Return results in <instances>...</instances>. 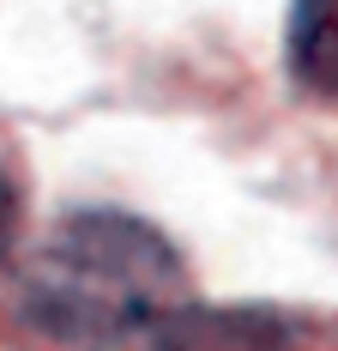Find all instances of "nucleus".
<instances>
[{"instance_id":"obj_1","label":"nucleus","mask_w":338,"mask_h":351,"mask_svg":"<svg viewBox=\"0 0 338 351\" xmlns=\"http://www.w3.org/2000/svg\"><path fill=\"white\" fill-rule=\"evenodd\" d=\"M187 309L181 261L133 218H67L18 279V315L55 351H164Z\"/></svg>"},{"instance_id":"obj_3","label":"nucleus","mask_w":338,"mask_h":351,"mask_svg":"<svg viewBox=\"0 0 338 351\" xmlns=\"http://www.w3.org/2000/svg\"><path fill=\"white\" fill-rule=\"evenodd\" d=\"M290 73L302 91L338 104V0L290 6Z\"/></svg>"},{"instance_id":"obj_4","label":"nucleus","mask_w":338,"mask_h":351,"mask_svg":"<svg viewBox=\"0 0 338 351\" xmlns=\"http://www.w3.org/2000/svg\"><path fill=\"white\" fill-rule=\"evenodd\" d=\"M12 224H18V200H12V182L0 176V261H6V248H12Z\"/></svg>"},{"instance_id":"obj_2","label":"nucleus","mask_w":338,"mask_h":351,"mask_svg":"<svg viewBox=\"0 0 338 351\" xmlns=\"http://www.w3.org/2000/svg\"><path fill=\"white\" fill-rule=\"evenodd\" d=\"M164 351H338V339L314 321L272 309H187L169 327Z\"/></svg>"}]
</instances>
